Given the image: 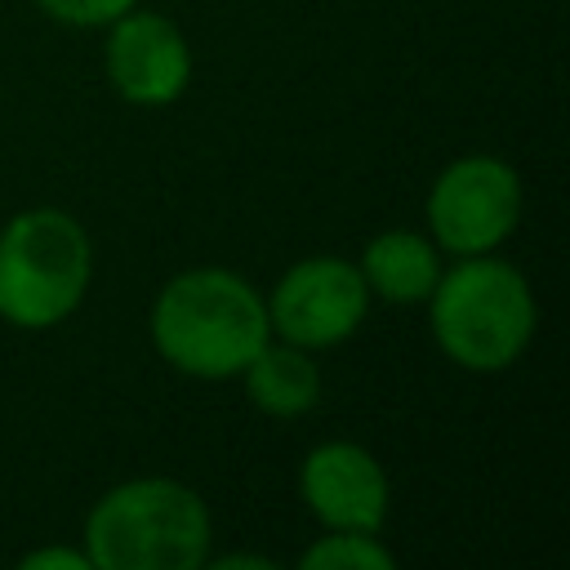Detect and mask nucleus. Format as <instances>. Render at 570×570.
I'll return each instance as SVG.
<instances>
[{"instance_id": "1", "label": "nucleus", "mask_w": 570, "mask_h": 570, "mask_svg": "<svg viewBox=\"0 0 570 570\" xmlns=\"http://www.w3.org/2000/svg\"><path fill=\"white\" fill-rule=\"evenodd\" d=\"M156 352L196 379H232L272 338L267 303L227 267H191L174 276L151 307Z\"/></svg>"}, {"instance_id": "2", "label": "nucleus", "mask_w": 570, "mask_h": 570, "mask_svg": "<svg viewBox=\"0 0 570 570\" xmlns=\"http://www.w3.org/2000/svg\"><path fill=\"white\" fill-rule=\"evenodd\" d=\"M85 552L94 570H196L209 552V512L169 476L125 481L94 503Z\"/></svg>"}, {"instance_id": "3", "label": "nucleus", "mask_w": 570, "mask_h": 570, "mask_svg": "<svg viewBox=\"0 0 570 570\" xmlns=\"http://www.w3.org/2000/svg\"><path fill=\"white\" fill-rule=\"evenodd\" d=\"M428 303L441 352L463 370H508L534 338V294L503 258L468 254L436 276Z\"/></svg>"}, {"instance_id": "4", "label": "nucleus", "mask_w": 570, "mask_h": 570, "mask_svg": "<svg viewBox=\"0 0 570 570\" xmlns=\"http://www.w3.org/2000/svg\"><path fill=\"white\" fill-rule=\"evenodd\" d=\"M94 272L85 227L62 209H22L0 232V316L18 330L67 321Z\"/></svg>"}, {"instance_id": "5", "label": "nucleus", "mask_w": 570, "mask_h": 570, "mask_svg": "<svg viewBox=\"0 0 570 570\" xmlns=\"http://www.w3.org/2000/svg\"><path fill=\"white\" fill-rule=\"evenodd\" d=\"M521 218V178L499 156H463L445 165L428 191L432 240L459 258L490 254Z\"/></svg>"}, {"instance_id": "6", "label": "nucleus", "mask_w": 570, "mask_h": 570, "mask_svg": "<svg viewBox=\"0 0 570 570\" xmlns=\"http://www.w3.org/2000/svg\"><path fill=\"white\" fill-rule=\"evenodd\" d=\"M365 307H370V289L361 267L347 258L321 254V258L294 263L276 281L267 298V325L276 338L312 352L356 334V325L365 321Z\"/></svg>"}, {"instance_id": "7", "label": "nucleus", "mask_w": 570, "mask_h": 570, "mask_svg": "<svg viewBox=\"0 0 570 570\" xmlns=\"http://www.w3.org/2000/svg\"><path fill=\"white\" fill-rule=\"evenodd\" d=\"M107 76L120 98L138 107H165L191 80V49L169 18L129 9L111 22Z\"/></svg>"}, {"instance_id": "8", "label": "nucleus", "mask_w": 570, "mask_h": 570, "mask_svg": "<svg viewBox=\"0 0 570 570\" xmlns=\"http://www.w3.org/2000/svg\"><path fill=\"white\" fill-rule=\"evenodd\" d=\"M303 503L330 530H365L379 534L387 517V476L365 445L325 441L303 459L298 472Z\"/></svg>"}, {"instance_id": "9", "label": "nucleus", "mask_w": 570, "mask_h": 570, "mask_svg": "<svg viewBox=\"0 0 570 570\" xmlns=\"http://www.w3.org/2000/svg\"><path fill=\"white\" fill-rule=\"evenodd\" d=\"M361 276H365V289L387 303H423L441 276V258L428 236L396 227V232H379L365 245Z\"/></svg>"}, {"instance_id": "10", "label": "nucleus", "mask_w": 570, "mask_h": 570, "mask_svg": "<svg viewBox=\"0 0 570 570\" xmlns=\"http://www.w3.org/2000/svg\"><path fill=\"white\" fill-rule=\"evenodd\" d=\"M245 374V392L249 401L263 410V414H276V419H298L307 414L316 401H321V370L316 361L307 356V347L298 343H285V338H267L249 365L240 370Z\"/></svg>"}, {"instance_id": "11", "label": "nucleus", "mask_w": 570, "mask_h": 570, "mask_svg": "<svg viewBox=\"0 0 570 570\" xmlns=\"http://www.w3.org/2000/svg\"><path fill=\"white\" fill-rule=\"evenodd\" d=\"M396 557L365 530H334L303 552V570H392Z\"/></svg>"}, {"instance_id": "12", "label": "nucleus", "mask_w": 570, "mask_h": 570, "mask_svg": "<svg viewBox=\"0 0 570 570\" xmlns=\"http://www.w3.org/2000/svg\"><path fill=\"white\" fill-rule=\"evenodd\" d=\"M49 18L67 22V27H107L120 13H129L138 0H36Z\"/></svg>"}, {"instance_id": "13", "label": "nucleus", "mask_w": 570, "mask_h": 570, "mask_svg": "<svg viewBox=\"0 0 570 570\" xmlns=\"http://www.w3.org/2000/svg\"><path fill=\"white\" fill-rule=\"evenodd\" d=\"M22 566L27 570H49V566H58V570H94L89 552H71V548H36V552L22 557Z\"/></svg>"}, {"instance_id": "14", "label": "nucleus", "mask_w": 570, "mask_h": 570, "mask_svg": "<svg viewBox=\"0 0 570 570\" xmlns=\"http://www.w3.org/2000/svg\"><path fill=\"white\" fill-rule=\"evenodd\" d=\"M214 566H272V561H263V557H245V552H240V557H218Z\"/></svg>"}]
</instances>
